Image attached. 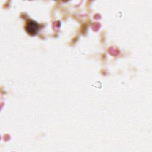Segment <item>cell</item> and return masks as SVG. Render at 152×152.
Wrapping results in <instances>:
<instances>
[{"label": "cell", "mask_w": 152, "mask_h": 152, "mask_svg": "<svg viewBox=\"0 0 152 152\" xmlns=\"http://www.w3.org/2000/svg\"><path fill=\"white\" fill-rule=\"evenodd\" d=\"M40 28V26L38 23L34 21H30L27 23L26 26V30L27 32L30 35H35L37 34Z\"/></svg>", "instance_id": "cell-1"}]
</instances>
